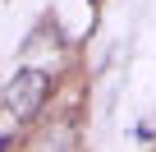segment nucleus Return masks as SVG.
Wrapping results in <instances>:
<instances>
[{
    "label": "nucleus",
    "mask_w": 156,
    "mask_h": 152,
    "mask_svg": "<svg viewBox=\"0 0 156 152\" xmlns=\"http://www.w3.org/2000/svg\"><path fill=\"white\" fill-rule=\"evenodd\" d=\"M0 152H5V138H0Z\"/></svg>",
    "instance_id": "nucleus-2"
},
{
    "label": "nucleus",
    "mask_w": 156,
    "mask_h": 152,
    "mask_svg": "<svg viewBox=\"0 0 156 152\" xmlns=\"http://www.w3.org/2000/svg\"><path fill=\"white\" fill-rule=\"evenodd\" d=\"M51 97V74L46 69H19L14 79L5 83V106L19 115V120H32Z\"/></svg>",
    "instance_id": "nucleus-1"
}]
</instances>
